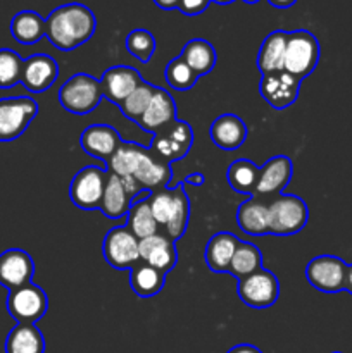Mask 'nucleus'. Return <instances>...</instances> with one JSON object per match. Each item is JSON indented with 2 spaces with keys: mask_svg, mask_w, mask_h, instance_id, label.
I'll use <instances>...</instances> for the list:
<instances>
[{
  "mask_svg": "<svg viewBox=\"0 0 352 353\" xmlns=\"http://www.w3.org/2000/svg\"><path fill=\"white\" fill-rule=\"evenodd\" d=\"M107 171L119 176L133 199L144 190L157 192L166 188L173 178L171 164L168 161L154 154L150 148L124 140L107 162Z\"/></svg>",
  "mask_w": 352,
  "mask_h": 353,
  "instance_id": "f257e3e1",
  "label": "nucleus"
},
{
  "mask_svg": "<svg viewBox=\"0 0 352 353\" xmlns=\"http://www.w3.org/2000/svg\"><path fill=\"white\" fill-rule=\"evenodd\" d=\"M95 30L97 17L93 10L78 2L59 6L45 19V37L62 52L75 50L86 43Z\"/></svg>",
  "mask_w": 352,
  "mask_h": 353,
  "instance_id": "f03ea898",
  "label": "nucleus"
},
{
  "mask_svg": "<svg viewBox=\"0 0 352 353\" xmlns=\"http://www.w3.org/2000/svg\"><path fill=\"white\" fill-rule=\"evenodd\" d=\"M102 99L100 79L86 72H76L59 88V102L62 109L76 116H85L95 110Z\"/></svg>",
  "mask_w": 352,
  "mask_h": 353,
  "instance_id": "7ed1b4c3",
  "label": "nucleus"
},
{
  "mask_svg": "<svg viewBox=\"0 0 352 353\" xmlns=\"http://www.w3.org/2000/svg\"><path fill=\"white\" fill-rule=\"evenodd\" d=\"M321 48L320 41L311 31L295 30L290 31L286 38L285 61H283V71L292 74L293 78L300 79L311 74L317 68L320 62Z\"/></svg>",
  "mask_w": 352,
  "mask_h": 353,
  "instance_id": "20e7f679",
  "label": "nucleus"
},
{
  "mask_svg": "<svg viewBox=\"0 0 352 353\" xmlns=\"http://www.w3.org/2000/svg\"><path fill=\"white\" fill-rule=\"evenodd\" d=\"M269 234L292 236L300 233L309 221V209L300 196L280 193L269 203Z\"/></svg>",
  "mask_w": 352,
  "mask_h": 353,
  "instance_id": "39448f33",
  "label": "nucleus"
},
{
  "mask_svg": "<svg viewBox=\"0 0 352 353\" xmlns=\"http://www.w3.org/2000/svg\"><path fill=\"white\" fill-rule=\"evenodd\" d=\"M102 255L107 264L114 269H131L141 261L140 240L130 231V228L116 226L107 231L102 241Z\"/></svg>",
  "mask_w": 352,
  "mask_h": 353,
  "instance_id": "423d86ee",
  "label": "nucleus"
},
{
  "mask_svg": "<svg viewBox=\"0 0 352 353\" xmlns=\"http://www.w3.org/2000/svg\"><path fill=\"white\" fill-rule=\"evenodd\" d=\"M37 114L38 103L31 97L0 99V141L17 140Z\"/></svg>",
  "mask_w": 352,
  "mask_h": 353,
  "instance_id": "0eeeda50",
  "label": "nucleus"
},
{
  "mask_svg": "<svg viewBox=\"0 0 352 353\" xmlns=\"http://www.w3.org/2000/svg\"><path fill=\"white\" fill-rule=\"evenodd\" d=\"M48 296L33 281L21 288L10 290L7 295V312L23 324H35L47 314Z\"/></svg>",
  "mask_w": 352,
  "mask_h": 353,
  "instance_id": "6e6552de",
  "label": "nucleus"
},
{
  "mask_svg": "<svg viewBox=\"0 0 352 353\" xmlns=\"http://www.w3.org/2000/svg\"><path fill=\"white\" fill-rule=\"evenodd\" d=\"M109 172L97 165H86L79 169L69 186V199L72 205L83 210L100 209L104 190H106Z\"/></svg>",
  "mask_w": 352,
  "mask_h": 353,
  "instance_id": "1a4fd4ad",
  "label": "nucleus"
},
{
  "mask_svg": "<svg viewBox=\"0 0 352 353\" xmlns=\"http://www.w3.org/2000/svg\"><path fill=\"white\" fill-rule=\"evenodd\" d=\"M238 296L242 303L252 309H268L280 299L278 278L268 269H259L254 274L238 279Z\"/></svg>",
  "mask_w": 352,
  "mask_h": 353,
  "instance_id": "9d476101",
  "label": "nucleus"
},
{
  "mask_svg": "<svg viewBox=\"0 0 352 353\" xmlns=\"http://www.w3.org/2000/svg\"><path fill=\"white\" fill-rule=\"evenodd\" d=\"M193 145V130L188 123L176 119L164 128L162 131L152 137L150 150L168 161L169 164L175 161H182L190 152Z\"/></svg>",
  "mask_w": 352,
  "mask_h": 353,
  "instance_id": "9b49d317",
  "label": "nucleus"
},
{
  "mask_svg": "<svg viewBox=\"0 0 352 353\" xmlns=\"http://www.w3.org/2000/svg\"><path fill=\"white\" fill-rule=\"evenodd\" d=\"M349 264L335 255H317L306 268V279L313 288L323 293H338L345 286Z\"/></svg>",
  "mask_w": 352,
  "mask_h": 353,
  "instance_id": "f8f14e48",
  "label": "nucleus"
},
{
  "mask_svg": "<svg viewBox=\"0 0 352 353\" xmlns=\"http://www.w3.org/2000/svg\"><path fill=\"white\" fill-rule=\"evenodd\" d=\"M300 79L293 78L285 71L273 72V74L261 76L259 92L262 99L276 110H285L293 105L300 92Z\"/></svg>",
  "mask_w": 352,
  "mask_h": 353,
  "instance_id": "ddd939ff",
  "label": "nucleus"
},
{
  "mask_svg": "<svg viewBox=\"0 0 352 353\" xmlns=\"http://www.w3.org/2000/svg\"><path fill=\"white\" fill-rule=\"evenodd\" d=\"M144 83L140 72L130 65H113L107 71H104L100 78L102 86V95L109 102L116 103L117 107Z\"/></svg>",
  "mask_w": 352,
  "mask_h": 353,
  "instance_id": "4468645a",
  "label": "nucleus"
},
{
  "mask_svg": "<svg viewBox=\"0 0 352 353\" xmlns=\"http://www.w3.org/2000/svg\"><path fill=\"white\" fill-rule=\"evenodd\" d=\"M59 78V64L47 54H35L24 59L21 85L30 93H41L50 88Z\"/></svg>",
  "mask_w": 352,
  "mask_h": 353,
  "instance_id": "2eb2a0df",
  "label": "nucleus"
},
{
  "mask_svg": "<svg viewBox=\"0 0 352 353\" xmlns=\"http://www.w3.org/2000/svg\"><path fill=\"white\" fill-rule=\"evenodd\" d=\"M35 274V262L28 252L21 248H10L0 254V285L10 290L31 283Z\"/></svg>",
  "mask_w": 352,
  "mask_h": 353,
  "instance_id": "dca6fc26",
  "label": "nucleus"
},
{
  "mask_svg": "<svg viewBox=\"0 0 352 353\" xmlns=\"http://www.w3.org/2000/svg\"><path fill=\"white\" fill-rule=\"evenodd\" d=\"M292 176V159L286 157V155H275L259 168L255 193H259V195H280L289 186Z\"/></svg>",
  "mask_w": 352,
  "mask_h": 353,
  "instance_id": "f3484780",
  "label": "nucleus"
},
{
  "mask_svg": "<svg viewBox=\"0 0 352 353\" xmlns=\"http://www.w3.org/2000/svg\"><path fill=\"white\" fill-rule=\"evenodd\" d=\"M176 112H178V107H176L171 93L168 90L155 86L154 97H152L147 110H145V114L137 124L147 133L155 134L164 130V128H168L173 121L178 119Z\"/></svg>",
  "mask_w": 352,
  "mask_h": 353,
  "instance_id": "a211bd4d",
  "label": "nucleus"
},
{
  "mask_svg": "<svg viewBox=\"0 0 352 353\" xmlns=\"http://www.w3.org/2000/svg\"><path fill=\"white\" fill-rule=\"evenodd\" d=\"M121 137L116 128L109 124H92L81 133L79 143L81 148L90 155L102 162H109L121 145Z\"/></svg>",
  "mask_w": 352,
  "mask_h": 353,
  "instance_id": "6ab92c4d",
  "label": "nucleus"
},
{
  "mask_svg": "<svg viewBox=\"0 0 352 353\" xmlns=\"http://www.w3.org/2000/svg\"><path fill=\"white\" fill-rule=\"evenodd\" d=\"M140 259L145 264L168 274L178 264V250L171 238L164 233H155L140 240Z\"/></svg>",
  "mask_w": 352,
  "mask_h": 353,
  "instance_id": "aec40b11",
  "label": "nucleus"
},
{
  "mask_svg": "<svg viewBox=\"0 0 352 353\" xmlns=\"http://www.w3.org/2000/svg\"><path fill=\"white\" fill-rule=\"evenodd\" d=\"M211 140L217 148L224 152H233L240 148L247 140V124L237 114H223L211 124Z\"/></svg>",
  "mask_w": 352,
  "mask_h": 353,
  "instance_id": "412c9836",
  "label": "nucleus"
},
{
  "mask_svg": "<svg viewBox=\"0 0 352 353\" xmlns=\"http://www.w3.org/2000/svg\"><path fill=\"white\" fill-rule=\"evenodd\" d=\"M131 205H133V196L128 193L124 183L121 181L119 176L109 172V174H107L106 190H104V196L102 202H100L99 210L107 217V219L116 221L121 219V217H126Z\"/></svg>",
  "mask_w": 352,
  "mask_h": 353,
  "instance_id": "4be33fe9",
  "label": "nucleus"
},
{
  "mask_svg": "<svg viewBox=\"0 0 352 353\" xmlns=\"http://www.w3.org/2000/svg\"><path fill=\"white\" fill-rule=\"evenodd\" d=\"M286 38H289V33H286V31L276 30L262 40L257 52V59H255V64H257L261 76L283 71Z\"/></svg>",
  "mask_w": 352,
  "mask_h": 353,
  "instance_id": "5701e85b",
  "label": "nucleus"
},
{
  "mask_svg": "<svg viewBox=\"0 0 352 353\" xmlns=\"http://www.w3.org/2000/svg\"><path fill=\"white\" fill-rule=\"evenodd\" d=\"M237 224L245 234L251 236L269 234V207L255 196H251L238 207Z\"/></svg>",
  "mask_w": 352,
  "mask_h": 353,
  "instance_id": "b1692460",
  "label": "nucleus"
},
{
  "mask_svg": "<svg viewBox=\"0 0 352 353\" xmlns=\"http://www.w3.org/2000/svg\"><path fill=\"white\" fill-rule=\"evenodd\" d=\"M238 240L235 234L228 231L216 233L206 245V264L213 272H228L233 259L235 250H237Z\"/></svg>",
  "mask_w": 352,
  "mask_h": 353,
  "instance_id": "393cba45",
  "label": "nucleus"
},
{
  "mask_svg": "<svg viewBox=\"0 0 352 353\" xmlns=\"http://www.w3.org/2000/svg\"><path fill=\"white\" fill-rule=\"evenodd\" d=\"M179 57L188 64V68L199 78L200 76L209 74L217 61L216 48L213 47L211 41L204 40V38H193V40L186 41Z\"/></svg>",
  "mask_w": 352,
  "mask_h": 353,
  "instance_id": "a878e982",
  "label": "nucleus"
},
{
  "mask_svg": "<svg viewBox=\"0 0 352 353\" xmlns=\"http://www.w3.org/2000/svg\"><path fill=\"white\" fill-rule=\"evenodd\" d=\"M6 353H45V338L35 324L17 323L6 340Z\"/></svg>",
  "mask_w": 352,
  "mask_h": 353,
  "instance_id": "bb28decb",
  "label": "nucleus"
},
{
  "mask_svg": "<svg viewBox=\"0 0 352 353\" xmlns=\"http://www.w3.org/2000/svg\"><path fill=\"white\" fill-rule=\"evenodd\" d=\"M164 285V272L145 264L144 261H140L135 268L130 269V286L135 295H138L140 299H150V296L159 295Z\"/></svg>",
  "mask_w": 352,
  "mask_h": 353,
  "instance_id": "cd10ccee",
  "label": "nucleus"
},
{
  "mask_svg": "<svg viewBox=\"0 0 352 353\" xmlns=\"http://www.w3.org/2000/svg\"><path fill=\"white\" fill-rule=\"evenodd\" d=\"M10 34L17 43H38L45 37V19L35 10H21L10 21Z\"/></svg>",
  "mask_w": 352,
  "mask_h": 353,
  "instance_id": "c85d7f7f",
  "label": "nucleus"
},
{
  "mask_svg": "<svg viewBox=\"0 0 352 353\" xmlns=\"http://www.w3.org/2000/svg\"><path fill=\"white\" fill-rule=\"evenodd\" d=\"M259 179V168L248 159H237L226 169V181L240 195H254Z\"/></svg>",
  "mask_w": 352,
  "mask_h": 353,
  "instance_id": "c756f323",
  "label": "nucleus"
},
{
  "mask_svg": "<svg viewBox=\"0 0 352 353\" xmlns=\"http://www.w3.org/2000/svg\"><path fill=\"white\" fill-rule=\"evenodd\" d=\"M183 179L175 186L176 195H175V205H173V212L169 216L168 224L164 226V234L168 238H171L173 241L183 238V234L186 233V228H188L190 221V199L186 195L185 188H183Z\"/></svg>",
  "mask_w": 352,
  "mask_h": 353,
  "instance_id": "7c9ffc66",
  "label": "nucleus"
},
{
  "mask_svg": "<svg viewBox=\"0 0 352 353\" xmlns=\"http://www.w3.org/2000/svg\"><path fill=\"white\" fill-rule=\"evenodd\" d=\"M262 269V254L251 241H240L235 250L228 272L233 278L244 279Z\"/></svg>",
  "mask_w": 352,
  "mask_h": 353,
  "instance_id": "2f4dec72",
  "label": "nucleus"
},
{
  "mask_svg": "<svg viewBox=\"0 0 352 353\" xmlns=\"http://www.w3.org/2000/svg\"><path fill=\"white\" fill-rule=\"evenodd\" d=\"M126 219V226L130 228V231L138 240H144V238L159 233V224L154 219L150 203H148V196L144 200H138V202L131 205Z\"/></svg>",
  "mask_w": 352,
  "mask_h": 353,
  "instance_id": "473e14b6",
  "label": "nucleus"
},
{
  "mask_svg": "<svg viewBox=\"0 0 352 353\" xmlns=\"http://www.w3.org/2000/svg\"><path fill=\"white\" fill-rule=\"evenodd\" d=\"M155 92V85L152 83L144 81L123 103L119 105L121 114H123L126 119L133 121V123H138L141 119V116L147 110L148 103H150L152 97H154Z\"/></svg>",
  "mask_w": 352,
  "mask_h": 353,
  "instance_id": "72a5a7b5",
  "label": "nucleus"
},
{
  "mask_svg": "<svg viewBox=\"0 0 352 353\" xmlns=\"http://www.w3.org/2000/svg\"><path fill=\"white\" fill-rule=\"evenodd\" d=\"M164 76L168 85L171 88L178 90V92H185V90L193 88L197 79H199V76L188 68V64L179 55L168 62V65L164 69Z\"/></svg>",
  "mask_w": 352,
  "mask_h": 353,
  "instance_id": "f704fd0d",
  "label": "nucleus"
},
{
  "mask_svg": "<svg viewBox=\"0 0 352 353\" xmlns=\"http://www.w3.org/2000/svg\"><path fill=\"white\" fill-rule=\"evenodd\" d=\"M126 50L128 54L133 55L137 61L148 62L155 52V38L154 34L144 28L130 31L126 37Z\"/></svg>",
  "mask_w": 352,
  "mask_h": 353,
  "instance_id": "c9c22d12",
  "label": "nucleus"
},
{
  "mask_svg": "<svg viewBox=\"0 0 352 353\" xmlns=\"http://www.w3.org/2000/svg\"><path fill=\"white\" fill-rule=\"evenodd\" d=\"M23 59L10 48H0V88L7 90L21 83Z\"/></svg>",
  "mask_w": 352,
  "mask_h": 353,
  "instance_id": "e433bc0d",
  "label": "nucleus"
},
{
  "mask_svg": "<svg viewBox=\"0 0 352 353\" xmlns=\"http://www.w3.org/2000/svg\"><path fill=\"white\" fill-rule=\"evenodd\" d=\"M209 3L211 0H179L176 9L185 16H199L209 7Z\"/></svg>",
  "mask_w": 352,
  "mask_h": 353,
  "instance_id": "4c0bfd02",
  "label": "nucleus"
},
{
  "mask_svg": "<svg viewBox=\"0 0 352 353\" xmlns=\"http://www.w3.org/2000/svg\"><path fill=\"white\" fill-rule=\"evenodd\" d=\"M183 183L185 185H192V186H202L206 183V176L202 172H192L186 178H183Z\"/></svg>",
  "mask_w": 352,
  "mask_h": 353,
  "instance_id": "58836bf2",
  "label": "nucleus"
},
{
  "mask_svg": "<svg viewBox=\"0 0 352 353\" xmlns=\"http://www.w3.org/2000/svg\"><path fill=\"white\" fill-rule=\"evenodd\" d=\"M226 353H262V352L259 350L257 347H254V345L242 343V345H237V347L230 348Z\"/></svg>",
  "mask_w": 352,
  "mask_h": 353,
  "instance_id": "ea45409f",
  "label": "nucleus"
},
{
  "mask_svg": "<svg viewBox=\"0 0 352 353\" xmlns=\"http://www.w3.org/2000/svg\"><path fill=\"white\" fill-rule=\"evenodd\" d=\"M178 2L179 0H154L155 6L159 7V9L162 10H173L178 7Z\"/></svg>",
  "mask_w": 352,
  "mask_h": 353,
  "instance_id": "a19ab883",
  "label": "nucleus"
},
{
  "mask_svg": "<svg viewBox=\"0 0 352 353\" xmlns=\"http://www.w3.org/2000/svg\"><path fill=\"white\" fill-rule=\"evenodd\" d=\"M268 2L276 9H290L292 6H295L297 0H268Z\"/></svg>",
  "mask_w": 352,
  "mask_h": 353,
  "instance_id": "79ce46f5",
  "label": "nucleus"
},
{
  "mask_svg": "<svg viewBox=\"0 0 352 353\" xmlns=\"http://www.w3.org/2000/svg\"><path fill=\"white\" fill-rule=\"evenodd\" d=\"M211 2H216V3H219V6H228V3L235 2V0H211Z\"/></svg>",
  "mask_w": 352,
  "mask_h": 353,
  "instance_id": "37998d69",
  "label": "nucleus"
},
{
  "mask_svg": "<svg viewBox=\"0 0 352 353\" xmlns=\"http://www.w3.org/2000/svg\"><path fill=\"white\" fill-rule=\"evenodd\" d=\"M244 2H245V3H257L259 0H244Z\"/></svg>",
  "mask_w": 352,
  "mask_h": 353,
  "instance_id": "c03bdc74",
  "label": "nucleus"
},
{
  "mask_svg": "<svg viewBox=\"0 0 352 353\" xmlns=\"http://www.w3.org/2000/svg\"><path fill=\"white\" fill-rule=\"evenodd\" d=\"M331 353H342V352H331Z\"/></svg>",
  "mask_w": 352,
  "mask_h": 353,
  "instance_id": "a18cd8bd",
  "label": "nucleus"
}]
</instances>
